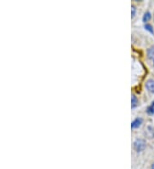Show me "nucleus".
Returning <instances> with one entry per match:
<instances>
[{
	"instance_id": "20e7f679",
	"label": "nucleus",
	"mask_w": 154,
	"mask_h": 169,
	"mask_svg": "<svg viewBox=\"0 0 154 169\" xmlns=\"http://www.w3.org/2000/svg\"><path fill=\"white\" fill-rule=\"evenodd\" d=\"M147 56H148V58L154 59V46L149 48L147 50Z\"/></svg>"
},
{
	"instance_id": "f257e3e1",
	"label": "nucleus",
	"mask_w": 154,
	"mask_h": 169,
	"mask_svg": "<svg viewBox=\"0 0 154 169\" xmlns=\"http://www.w3.org/2000/svg\"><path fill=\"white\" fill-rule=\"evenodd\" d=\"M134 148L137 152L143 151L145 150V148H146V142L143 139L136 140L135 143H134Z\"/></svg>"
},
{
	"instance_id": "7ed1b4c3",
	"label": "nucleus",
	"mask_w": 154,
	"mask_h": 169,
	"mask_svg": "<svg viewBox=\"0 0 154 169\" xmlns=\"http://www.w3.org/2000/svg\"><path fill=\"white\" fill-rule=\"evenodd\" d=\"M141 123H142V120H141L140 118H138V119H136V120H135V121L132 122L131 127H132V128H137V127H139V126H140Z\"/></svg>"
},
{
	"instance_id": "0eeeda50",
	"label": "nucleus",
	"mask_w": 154,
	"mask_h": 169,
	"mask_svg": "<svg viewBox=\"0 0 154 169\" xmlns=\"http://www.w3.org/2000/svg\"><path fill=\"white\" fill-rule=\"evenodd\" d=\"M131 102H132V105H131V106H132V108H135V107L137 105V102H138V101H137V97H136L135 96H132Z\"/></svg>"
},
{
	"instance_id": "6e6552de",
	"label": "nucleus",
	"mask_w": 154,
	"mask_h": 169,
	"mask_svg": "<svg viewBox=\"0 0 154 169\" xmlns=\"http://www.w3.org/2000/svg\"><path fill=\"white\" fill-rule=\"evenodd\" d=\"M145 28H146L147 30H148L150 33H153V29H152V26H151V25L146 24V25H145Z\"/></svg>"
},
{
	"instance_id": "423d86ee",
	"label": "nucleus",
	"mask_w": 154,
	"mask_h": 169,
	"mask_svg": "<svg viewBox=\"0 0 154 169\" xmlns=\"http://www.w3.org/2000/svg\"><path fill=\"white\" fill-rule=\"evenodd\" d=\"M151 18V14L149 12H147V13H145V15L143 16V22H148Z\"/></svg>"
},
{
	"instance_id": "39448f33",
	"label": "nucleus",
	"mask_w": 154,
	"mask_h": 169,
	"mask_svg": "<svg viewBox=\"0 0 154 169\" xmlns=\"http://www.w3.org/2000/svg\"><path fill=\"white\" fill-rule=\"evenodd\" d=\"M147 113L149 114H154V103H152L150 106L147 108Z\"/></svg>"
},
{
	"instance_id": "1a4fd4ad",
	"label": "nucleus",
	"mask_w": 154,
	"mask_h": 169,
	"mask_svg": "<svg viewBox=\"0 0 154 169\" xmlns=\"http://www.w3.org/2000/svg\"><path fill=\"white\" fill-rule=\"evenodd\" d=\"M131 8H132V10H131V12H132V18H133V17L135 16V15L136 10H135V6H132Z\"/></svg>"
},
{
	"instance_id": "9d476101",
	"label": "nucleus",
	"mask_w": 154,
	"mask_h": 169,
	"mask_svg": "<svg viewBox=\"0 0 154 169\" xmlns=\"http://www.w3.org/2000/svg\"><path fill=\"white\" fill-rule=\"evenodd\" d=\"M152 169H154V163L152 164Z\"/></svg>"
},
{
	"instance_id": "f03ea898",
	"label": "nucleus",
	"mask_w": 154,
	"mask_h": 169,
	"mask_svg": "<svg viewBox=\"0 0 154 169\" xmlns=\"http://www.w3.org/2000/svg\"><path fill=\"white\" fill-rule=\"evenodd\" d=\"M146 87L152 93H154V80H149L146 83Z\"/></svg>"
}]
</instances>
